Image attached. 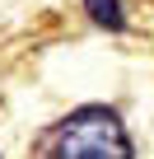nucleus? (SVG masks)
Wrapping results in <instances>:
<instances>
[{"instance_id": "obj_1", "label": "nucleus", "mask_w": 154, "mask_h": 159, "mask_svg": "<svg viewBox=\"0 0 154 159\" xmlns=\"http://www.w3.org/2000/svg\"><path fill=\"white\" fill-rule=\"evenodd\" d=\"M33 159H135V145L112 103H84L37 131Z\"/></svg>"}, {"instance_id": "obj_2", "label": "nucleus", "mask_w": 154, "mask_h": 159, "mask_svg": "<svg viewBox=\"0 0 154 159\" xmlns=\"http://www.w3.org/2000/svg\"><path fill=\"white\" fill-rule=\"evenodd\" d=\"M84 14L98 28H108V33H121L126 28V5H121V0H84Z\"/></svg>"}]
</instances>
